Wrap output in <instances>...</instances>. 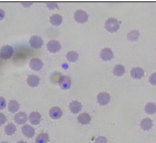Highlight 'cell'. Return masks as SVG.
<instances>
[{
  "label": "cell",
  "instance_id": "ba28073f",
  "mask_svg": "<svg viewBox=\"0 0 156 143\" xmlns=\"http://www.w3.org/2000/svg\"><path fill=\"white\" fill-rule=\"evenodd\" d=\"M100 56L103 61H110L113 58V52L111 49L106 47L101 50Z\"/></svg>",
  "mask_w": 156,
  "mask_h": 143
},
{
  "label": "cell",
  "instance_id": "e0dca14e",
  "mask_svg": "<svg viewBox=\"0 0 156 143\" xmlns=\"http://www.w3.org/2000/svg\"><path fill=\"white\" fill-rule=\"evenodd\" d=\"M77 120L80 124L87 125L90 123L91 120V117L88 113H83L80 114L77 117Z\"/></svg>",
  "mask_w": 156,
  "mask_h": 143
},
{
  "label": "cell",
  "instance_id": "5b68a950",
  "mask_svg": "<svg viewBox=\"0 0 156 143\" xmlns=\"http://www.w3.org/2000/svg\"><path fill=\"white\" fill-rule=\"evenodd\" d=\"M44 41L41 37L38 36H33L30 39V45L35 49H39L43 46Z\"/></svg>",
  "mask_w": 156,
  "mask_h": 143
},
{
  "label": "cell",
  "instance_id": "5bb4252c",
  "mask_svg": "<svg viewBox=\"0 0 156 143\" xmlns=\"http://www.w3.org/2000/svg\"><path fill=\"white\" fill-rule=\"evenodd\" d=\"M130 75L133 78L140 79L144 75V71L142 68L140 67H134L130 70Z\"/></svg>",
  "mask_w": 156,
  "mask_h": 143
},
{
  "label": "cell",
  "instance_id": "7a4b0ae2",
  "mask_svg": "<svg viewBox=\"0 0 156 143\" xmlns=\"http://www.w3.org/2000/svg\"><path fill=\"white\" fill-rule=\"evenodd\" d=\"M13 54V49L11 46L5 45L0 49V58L2 59L7 60L11 58Z\"/></svg>",
  "mask_w": 156,
  "mask_h": 143
},
{
  "label": "cell",
  "instance_id": "d6a6232c",
  "mask_svg": "<svg viewBox=\"0 0 156 143\" xmlns=\"http://www.w3.org/2000/svg\"><path fill=\"white\" fill-rule=\"evenodd\" d=\"M17 143H26L24 141H19V142H18Z\"/></svg>",
  "mask_w": 156,
  "mask_h": 143
},
{
  "label": "cell",
  "instance_id": "9a60e30c",
  "mask_svg": "<svg viewBox=\"0 0 156 143\" xmlns=\"http://www.w3.org/2000/svg\"><path fill=\"white\" fill-rule=\"evenodd\" d=\"M69 108L70 111L74 114H77L78 112H80L82 109V104L80 102L77 101V100H74L72 101L69 105Z\"/></svg>",
  "mask_w": 156,
  "mask_h": 143
},
{
  "label": "cell",
  "instance_id": "603a6c76",
  "mask_svg": "<svg viewBox=\"0 0 156 143\" xmlns=\"http://www.w3.org/2000/svg\"><path fill=\"white\" fill-rule=\"evenodd\" d=\"M145 112L149 114H153L156 112V104L154 103H148L145 105Z\"/></svg>",
  "mask_w": 156,
  "mask_h": 143
},
{
  "label": "cell",
  "instance_id": "cb8c5ba5",
  "mask_svg": "<svg viewBox=\"0 0 156 143\" xmlns=\"http://www.w3.org/2000/svg\"><path fill=\"white\" fill-rule=\"evenodd\" d=\"M113 72L116 76H121L125 73V67L122 66V64H117L113 68Z\"/></svg>",
  "mask_w": 156,
  "mask_h": 143
},
{
  "label": "cell",
  "instance_id": "277c9868",
  "mask_svg": "<svg viewBox=\"0 0 156 143\" xmlns=\"http://www.w3.org/2000/svg\"><path fill=\"white\" fill-rule=\"evenodd\" d=\"M88 16L86 11L83 10H77L74 13V19L79 23H85L88 21Z\"/></svg>",
  "mask_w": 156,
  "mask_h": 143
},
{
  "label": "cell",
  "instance_id": "f1b7e54d",
  "mask_svg": "<svg viewBox=\"0 0 156 143\" xmlns=\"http://www.w3.org/2000/svg\"><path fill=\"white\" fill-rule=\"evenodd\" d=\"M95 143H107V139L105 137H99L96 139Z\"/></svg>",
  "mask_w": 156,
  "mask_h": 143
},
{
  "label": "cell",
  "instance_id": "ac0fdd59",
  "mask_svg": "<svg viewBox=\"0 0 156 143\" xmlns=\"http://www.w3.org/2000/svg\"><path fill=\"white\" fill-rule=\"evenodd\" d=\"M140 125H141V128L143 130H149L151 129L153 125H152V121L151 119H150V118H144V119L141 120Z\"/></svg>",
  "mask_w": 156,
  "mask_h": 143
},
{
  "label": "cell",
  "instance_id": "7c38bea8",
  "mask_svg": "<svg viewBox=\"0 0 156 143\" xmlns=\"http://www.w3.org/2000/svg\"><path fill=\"white\" fill-rule=\"evenodd\" d=\"M14 120L19 125H23L27 121V115L25 112H19L14 116Z\"/></svg>",
  "mask_w": 156,
  "mask_h": 143
},
{
  "label": "cell",
  "instance_id": "8fae6325",
  "mask_svg": "<svg viewBox=\"0 0 156 143\" xmlns=\"http://www.w3.org/2000/svg\"><path fill=\"white\" fill-rule=\"evenodd\" d=\"M22 132L24 136L28 138H32L35 135V129L29 125H23L22 128Z\"/></svg>",
  "mask_w": 156,
  "mask_h": 143
},
{
  "label": "cell",
  "instance_id": "6da1fadb",
  "mask_svg": "<svg viewBox=\"0 0 156 143\" xmlns=\"http://www.w3.org/2000/svg\"><path fill=\"white\" fill-rule=\"evenodd\" d=\"M105 29L109 32H115L119 28V22L115 18H109L105 24Z\"/></svg>",
  "mask_w": 156,
  "mask_h": 143
},
{
  "label": "cell",
  "instance_id": "836d02e7",
  "mask_svg": "<svg viewBox=\"0 0 156 143\" xmlns=\"http://www.w3.org/2000/svg\"><path fill=\"white\" fill-rule=\"evenodd\" d=\"M2 143H8V142H2Z\"/></svg>",
  "mask_w": 156,
  "mask_h": 143
},
{
  "label": "cell",
  "instance_id": "4fadbf2b",
  "mask_svg": "<svg viewBox=\"0 0 156 143\" xmlns=\"http://www.w3.org/2000/svg\"><path fill=\"white\" fill-rule=\"evenodd\" d=\"M29 120L33 125H38L40 123L41 120V115L38 112H33L30 114Z\"/></svg>",
  "mask_w": 156,
  "mask_h": 143
},
{
  "label": "cell",
  "instance_id": "1f68e13d",
  "mask_svg": "<svg viewBox=\"0 0 156 143\" xmlns=\"http://www.w3.org/2000/svg\"><path fill=\"white\" fill-rule=\"evenodd\" d=\"M5 16V11L2 9H1V8H0V20H2V19H4Z\"/></svg>",
  "mask_w": 156,
  "mask_h": 143
},
{
  "label": "cell",
  "instance_id": "4316f807",
  "mask_svg": "<svg viewBox=\"0 0 156 143\" xmlns=\"http://www.w3.org/2000/svg\"><path fill=\"white\" fill-rule=\"evenodd\" d=\"M149 81L152 85H156V72H154V73H152L150 75V78H149Z\"/></svg>",
  "mask_w": 156,
  "mask_h": 143
},
{
  "label": "cell",
  "instance_id": "83f0119b",
  "mask_svg": "<svg viewBox=\"0 0 156 143\" xmlns=\"http://www.w3.org/2000/svg\"><path fill=\"white\" fill-rule=\"evenodd\" d=\"M6 106V100L2 97H0V110L4 109Z\"/></svg>",
  "mask_w": 156,
  "mask_h": 143
},
{
  "label": "cell",
  "instance_id": "f546056e",
  "mask_svg": "<svg viewBox=\"0 0 156 143\" xmlns=\"http://www.w3.org/2000/svg\"><path fill=\"white\" fill-rule=\"evenodd\" d=\"M7 118L3 113H0V125H3L6 122Z\"/></svg>",
  "mask_w": 156,
  "mask_h": 143
},
{
  "label": "cell",
  "instance_id": "30bf717a",
  "mask_svg": "<svg viewBox=\"0 0 156 143\" xmlns=\"http://www.w3.org/2000/svg\"><path fill=\"white\" fill-rule=\"evenodd\" d=\"M49 114L51 118L57 120V119H59L60 117H61L62 114H63V112H62V110L59 107L54 106L50 109V110H49Z\"/></svg>",
  "mask_w": 156,
  "mask_h": 143
},
{
  "label": "cell",
  "instance_id": "2e32d148",
  "mask_svg": "<svg viewBox=\"0 0 156 143\" xmlns=\"http://www.w3.org/2000/svg\"><path fill=\"white\" fill-rule=\"evenodd\" d=\"M39 82H40V78H39L37 75H30L27 77V83L28 85L31 86V87L37 86L39 84Z\"/></svg>",
  "mask_w": 156,
  "mask_h": 143
},
{
  "label": "cell",
  "instance_id": "4dcf8cb0",
  "mask_svg": "<svg viewBox=\"0 0 156 143\" xmlns=\"http://www.w3.org/2000/svg\"><path fill=\"white\" fill-rule=\"evenodd\" d=\"M47 5L48 8H50V9H53L55 8H58V4L56 2H47Z\"/></svg>",
  "mask_w": 156,
  "mask_h": 143
},
{
  "label": "cell",
  "instance_id": "52a82bcc",
  "mask_svg": "<svg viewBox=\"0 0 156 143\" xmlns=\"http://www.w3.org/2000/svg\"><path fill=\"white\" fill-rule=\"evenodd\" d=\"M110 100H111L110 95L108 93L105 92V91L99 93L98 95H97V102L102 105H107L109 103Z\"/></svg>",
  "mask_w": 156,
  "mask_h": 143
},
{
  "label": "cell",
  "instance_id": "ffe728a7",
  "mask_svg": "<svg viewBox=\"0 0 156 143\" xmlns=\"http://www.w3.org/2000/svg\"><path fill=\"white\" fill-rule=\"evenodd\" d=\"M19 109V103L16 100H11L8 103V110L11 113L16 112Z\"/></svg>",
  "mask_w": 156,
  "mask_h": 143
},
{
  "label": "cell",
  "instance_id": "7402d4cb",
  "mask_svg": "<svg viewBox=\"0 0 156 143\" xmlns=\"http://www.w3.org/2000/svg\"><path fill=\"white\" fill-rule=\"evenodd\" d=\"M16 125L13 123H8L6 126L5 127V132L7 135L11 136L16 132Z\"/></svg>",
  "mask_w": 156,
  "mask_h": 143
},
{
  "label": "cell",
  "instance_id": "8992f818",
  "mask_svg": "<svg viewBox=\"0 0 156 143\" xmlns=\"http://www.w3.org/2000/svg\"><path fill=\"white\" fill-rule=\"evenodd\" d=\"M47 49L51 52H57L61 49V45L58 41L50 40L47 43Z\"/></svg>",
  "mask_w": 156,
  "mask_h": 143
},
{
  "label": "cell",
  "instance_id": "484cf974",
  "mask_svg": "<svg viewBox=\"0 0 156 143\" xmlns=\"http://www.w3.org/2000/svg\"><path fill=\"white\" fill-rule=\"evenodd\" d=\"M139 36V32L137 30H131L130 33L127 34V38L129 40L131 41H134L136 40Z\"/></svg>",
  "mask_w": 156,
  "mask_h": 143
},
{
  "label": "cell",
  "instance_id": "3957f363",
  "mask_svg": "<svg viewBox=\"0 0 156 143\" xmlns=\"http://www.w3.org/2000/svg\"><path fill=\"white\" fill-rule=\"evenodd\" d=\"M58 84L61 86V89H68L72 85V80L67 75H61L58 80Z\"/></svg>",
  "mask_w": 156,
  "mask_h": 143
},
{
  "label": "cell",
  "instance_id": "d4e9b609",
  "mask_svg": "<svg viewBox=\"0 0 156 143\" xmlns=\"http://www.w3.org/2000/svg\"><path fill=\"white\" fill-rule=\"evenodd\" d=\"M78 57H79V55L75 51H69L66 54L67 60L69 61H70V62H74V61H76L78 59Z\"/></svg>",
  "mask_w": 156,
  "mask_h": 143
},
{
  "label": "cell",
  "instance_id": "d6986e66",
  "mask_svg": "<svg viewBox=\"0 0 156 143\" xmlns=\"http://www.w3.org/2000/svg\"><path fill=\"white\" fill-rule=\"evenodd\" d=\"M49 21H50V23L52 25L58 26L62 23L63 18L59 14H53L49 18Z\"/></svg>",
  "mask_w": 156,
  "mask_h": 143
},
{
  "label": "cell",
  "instance_id": "44dd1931",
  "mask_svg": "<svg viewBox=\"0 0 156 143\" xmlns=\"http://www.w3.org/2000/svg\"><path fill=\"white\" fill-rule=\"evenodd\" d=\"M49 141V135L46 133H41L35 138V143H47Z\"/></svg>",
  "mask_w": 156,
  "mask_h": 143
},
{
  "label": "cell",
  "instance_id": "9c48e42d",
  "mask_svg": "<svg viewBox=\"0 0 156 143\" xmlns=\"http://www.w3.org/2000/svg\"><path fill=\"white\" fill-rule=\"evenodd\" d=\"M43 62H42L41 60L38 58H32L30 61V67L32 70H35V71L40 70L43 67Z\"/></svg>",
  "mask_w": 156,
  "mask_h": 143
}]
</instances>
